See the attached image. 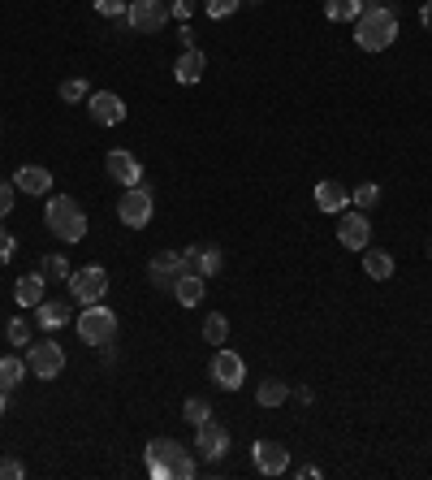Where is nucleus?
I'll list each match as a JSON object with an SVG mask.
<instances>
[{
  "mask_svg": "<svg viewBox=\"0 0 432 480\" xmlns=\"http://www.w3.org/2000/svg\"><path fill=\"white\" fill-rule=\"evenodd\" d=\"M143 463H147V476L156 480H191L195 476V459L191 450L174 438H152L147 450H143Z\"/></svg>",
  "mask_w": 432,
  "mask_h": 480,
  "instance_id": "nucleus-1",
  "label": "nucleus"
},
{
  "mask_svg": "<svg viewBox=\"0 0 432 480\" xmlns=\"http://www.w3.org/2000/svg\"><path fill=\"white\" fill-rule=\"evenodd\" d=\"M398 40V5H372L354 22V43L363 52H385Z\"/></svg>",
  "mask_w": 432,
  "mask_h": 480,
  "instance_id": "nucleus-2",
  "label": "nucleus"
},
{
  "mask_svg": "<svg viewBox=\"0 0 432 480\" xmlns=\"http://www.w3.org/2000/svg\"><path fill=\"white\" fill-rule=\"evenodd\" d=\"M43 225H48V234L61 242L87 239V212H82L79 200H70V195H52V200L43 203Z\"/></svg>",
  "mask_w": 432,
  "mask_h": 480,
  "instance_id": "nucleus-3",
  "label": "nucleus"
},
{
  "mask_svg": "<svg viewBox=\"0 0 432 480\" xmlns=\"http://www.w3.org/2000/svg\"><path fill=\"white\" fill-rule=\"evenodd\" d=\"M79 338L87 346H104V342L117 338V312L99 303H87V312H79Z\"/></svg>",
  "mask_w": 432,
  "mask_h": 480,
  "instance_id": "nucleus-4",
  "label": "nucleus"
},
{
  "mask_svg": "<svg viewBox=\"0 0 432 480\" xmlns=\"http://www.w3.org/2000/svg\"><path fill=\"white\" fill-rule=\"evenodd\" d=\"M169 18H174V14H169V0H130L126 26H130L135 35H156V31H164Z\"/></svg>",
  "mask_w": 432,
  "mask_h": 480,
  "instance_id": "nucleus-5",
  "label": "nucleus"
},
{
  "mask_svg": "<svg viewBox=\"0 0 432 480\" xmlns=\"http://www.w3.org/2000/svg\"><path fill=\"white\" fill-rule=\"evenodd\" d=\"M70 295L87 307V303H99L104 295H108V273L99 268V264H87V268H79V273H70Z\"/></svg>",
  "mask_w": 432,
  "mask_h": 480,
  "instance_id": "nucleus-6",
  "label": "nucleus"
},
{
  "mask_svg": "<svg viewBox=\"0 0 432 480\" xmlns=\"http://www.w3.org/2000/svg\"><path fill=\"white\" fill-rule=\"evenodd\" d=\"M208 377H212L225 394H234V390H242V381H247V363H242L238 351H216L212 363H208Z\"/></svg>",
  "mask_w": 432,
  "mask_h": 480,
  "instance_id": "nucleus-7",
  "label": "nucleus"
},
{
  "mask_svg": "<svg viewBox=\"0 0 432 480\" xmlns=\"http://www.w3.org/2000/svg\"><path fill=\"white\" fill-rule=\"evenodd\" d=\"M152 191L147 186H126V195H121V203H117V217H121V225H130V230H143L147 221H152Z\"/></svg>",
  "mask_w": 432,
  "mask_h": 480,
  "instance_id": "nucleus-8",
  "label": "nucleus"
},
{
  "mask_svg": "<svg viewBox=\"0 0 432 480\" xmlns=\"http://www.w3.org/2000/svg\"><path fill=\"white\" fill-rule=\"evenodd\" d=\"M26 368L40 381H52L65 372V351L57 342H40V346H26Z\"/></svg>",
  "mask_w": 432,
  "mask_h": 480,
  "instance_id": "nucleus-9",
  "label": "nucleus"
},
{
  "mask_svg": "<svg viewBox=\"0 0 432 480\" xmlns=\"http://www.w3.org/2000/svg\"><path fill=\"white\" fill-rule=\"evenodd\" d=\"M195 450L208 463H221L225 455H230V428H225V424H216V420H203L195 428Z\"/></svg>",
  "mask_w": 432,
  "mask_h": 480,
  "instance_id": "nucleus-10",
  "label": "nucleus"
},
{
  "mask_svg": "<svg viewBox=\"0 0 432 480\" xmlns=\"http://www.w3.org/2000/svg\"><path fill=\"white\" fill-rule=\"evenodd\" d=\"M337 242H342L346 251H368L372 221L363 217V212H342V221H337Z\"/></svg>",
  "mask_w": 432,
  "mask_h": 480,
  "instance_id": "nucleus-11",
  "label": "nucleus"
},
{
  "mask_svg": "<svg viewBox=\"0 0 432 480\" xmlns=\"http://www.w3.org/2000/svg\"><path fill=\"white\" fill-rule=\"evenodd\" d=\"M251 459H256V467H259V476H286L290 472V450L281 446V441H256L251 446Z\"/></svg>",
  "mask_w": 432,
  "mask_h": 480,
  "instance_id": "nucleus-12",
  "label": "nucleus"
},
{
  "mask_svg": "<svg viewBox=\"0 0 432 480\" xmlns=\"http://www.w3.org/2000/svg\"><path fill=\"white\" fill-rule=\"evenodd\" d=\"M87 113H91L96 126H121L126 121V100L117 91H91L87 96Z\"/></svg>",
  "mask_w": 432,
  "mask_h": 480,
  "instance_id": "nucleus-13",
  "label": "nucleus"
},
{
  "mask_svg": "<svg viewBox=\"0 0 432 480\" xmlns=\"http://www.w3.org/2000/svg\"><path fill=\"white\" fill-rule=\"evenodd\" d=\"M104 169H108V178L121 182V186H143V165H138V156L126 152V147H113V152L104 156Z\"/></svg>",
  "mask_w": 432,
  "mask_h": 480,
  "instance_id": "nucleus-14",
  "label": "nucleus"
},
{
  "mask_svg": "<svg viewBox=\"0 0 432 480\" xmlns=\"http://www.w3.org/2000/svg\"><path fill=\"white\" fill-rule=\"evenodd\" d=\"M186 273V264H182V251H156L152 260H147V278L156 290H174V281Z\"/></svg>",
  "mask_w": 432,
  "mask_h": 480,
  "instance_id": "nucleus-15",
  "label": "nucleus"
},
{
  "mask_svg": "<svg viewBox=\"0 0 432 480\" xmlns=\"http://www.w3.org/2000/svg\"><path fill=\"white\" fill-rule=\"evenodd\" d=\"M182 264H186L191 273H199V278H216L225 256H221L216 247H203V242H199V247H186V251H182Z\"/></svg>",
  "mask_w": 432,
  "mask_h": 480,
  "instance_id": "nucleus-16",
  "label": "nucleus"
},
{
  "mask_svg": "<svg viewBox=\"0 0 432 480\" xmlns=\"http://www.w3.org/2000/svg\"><path fill=\"white\" fill-rule=\"evenodd\" d=\"M169 295H174L182 307H199V303H203V295H208V278H199V273H191V268H186V273L174 281V290H169Z\"/></svg>",
  "mask_w": 432,
  "mask_h": 480,
  "instance_id": "nucleus-17",
  "label": "nucleus"
},
{
  "mask_svg": "<svg viewBox=\"0 0 432 480\" xmlns=\"http://www.w3.org/2000/svg\"><path fill=\"white\" fill-rule=\"evenodd\" d=\"M14 186H18L22 195H48L52 191V174L43 165H22L18 174H14Z\"/></svg>",
  "mask_w": 432,
  "mask_h": 480,
  "instance_id": "nucleus-18",
  "label": "nucleus"
},
{
  "mask_svg": "<svg viewBox=\"0 0 432 480\" xmlns=\"http://www.w3.org/2000/svg\"><path fill=\"white\" fill-rule=\"evenodd\" d=\"M203 70H208V57H203L199 48H182V57H177V65H174V79L182 82V87H195V82L203 79Z\"/></svg>",
  "mask_w": 432,
  "mask_h": 480,
  "instance_id": "nucleus-19",
  "label": "nucleus"
},
{
  "mask_svg": "<svg viewBox=\"0 0 432 480\" xmlns=\"http://www.w3.org/2000/svg\"><path fill=\"white\" fill-rule=\"evenodd\" d=\"M315 208H320V212H346V208H351V191L333 178L320 182V186H315Z\"/></svg>",
  "mask_w": 432,
  "mask_h": 480,
  "instance_id": "nucleus-20",
  "label": "nucleus"
},
{
  "mask_svg": "<svg viewBox=\"0 0 432 480\" xmlns=\"http://www.w3.org/2000/svg\"><path fill=\"white\" fill-rule=\"evenodd\" d=\"M43 286H48V278H43L40 268H35V273H26V278H18V286H14V303L35 312V307L43 303Z\"/></svg>",
  "mask_w": 432,
  "mask_h": 480,
  "instance_id": "nucleus-21",
  "label": "nucleus"
},
{
  "mask_svg": "<svg viewBox=\"0 0 432 480\" xmlns=\"http://www.w3.org/2000/svg\"><path fill=\"white\" fill-rule=\"evenodd\" d=\"M70 320H74V312H70V303L43 299L40 307H35V325H40V329H65Z\"/></svg>",
  "mask_w": 432,
  "mask_h": 480,
  "instance_id": "nucleus-22",
  "label": "nucleus"
},
{
  "mask_svg": "<svg viewBox=\"0 0 432 480\" xmlns=\"http://www.w3.org/2000/svg\"><path fill=\"white\" fill-rule=\"evenodd\" d=\"M368 9V0H324V18L329 22H359Z\"/></svg>",
  "mask_w": 432,
  "mask_h": 480,
  "instance_id": "nucleus-23",
  "label": "nucleus"
},
{
  "mask_svg": "<svg viewBox=\"0 0 432 480\" xmlns=\"http://www.w3.org/2000/svg\"><path fill=\"white\" fill-rule=\"evenodd\" d=\"M363 273H368L372 281H390L393 278V256L390 251H372V247H368V251H363Z\"/></svg>",
  "mask_w": 432,
  "mask_h": 480,
  "instance_id": "nucleus-24",
  "label": "nucleus"
},
{
  "mask_svg": "<svg viewBox=\"0 0 432 480\" xmlns=\"http://www.w3.org/2000/svg\"><path fill=\"white\" fill-rule=\"evenodd\" d=\"M286 399H290V385L286 381H259V390H256L259 407H281Z\"/></svg>",
  "mask_w": 432,
  "mask_h": 480,
  "instance_id": "nucleus-25",
  "label": "nucleus"
},
{
  "mask_svg": "<svg viewBox=\"0 0 432 480\" xmlns=\"http://www.w3.org/2000/svg\"><path fill=\"white\" fill-rule=\"evenodd\" d=\"M31 368H26V360H18V355H5L0 360V390H14V385H22V377H26Z\"/></svg>",
  "mask_w": 432,
  "mask_h": 480,
  "instance_id": "nucleus-26",
  "label": "nucleus"
},
{
  "mask_svg": "<svg viewBox=\"0 0 432 480\" xmlns=\"http://www.w3.org/2000/svg\"><path fill=\"white\" fill-rule=\"evenodd\" d=\"M225 338H230V320L221 316V312H208V320H203V342H208V346H225Z\"/></svg>",
  "mask_w": 432,
  "mask_h": 480,
  "instance_id": "nucleus-27",
  "label": "nucleus"
},
{
  "mask_svg": "<svg viewBox=\"0 0 432 480\" xmlns=\"http://www.w3.org/2000/svg\"><path fill=\"white\" fill-rule=\"evenodd\" d=\"M40 273L48 281H70V273H74V268H70V260H65L61 251H52V256H43V260H40Z\"/></svg>",
  "mask_w": 432,
  "mask_h": 480,
  "instance_id": "nucleus-28",
  "label": "nucleus"
},
{
  "mask_svg": "<svg viewBox=\"0 0 432 480\" xmlns=\"http://www.w3.org/2000/svg\"><path fill=\"white\" fill-rule=\"evenodd\" d=\"M182 420L191 424V428H199L203 420H212V407H208V399H186V402H182Z\"/></svg>",
  "mask_w": 432,
  "mask_h": 480,
  "instance_id": "nucleus-29",
  "label": "nucleus"
},
{
  "mask_svg": "<svg viewBox=\"0 0 432 480\" xmlns=\"http://www.w3.org/2000/svg\"><path fill=\"white\" fill-rule=\"evenodd\" d=\"M87 96H91L87 79H65V82H61V100H65V104H82Z\"/></svg>",
  "mask_w": 432,
  "mask_h": 480,
  "instance_id": "nucleus-30",
  "label": "nucleus"
},
{
  "mask_svg": "<svg viewBox=\"0 0 432 480\" xmlns=\"http://www.w3.org/2000/svg\"><path fill=\"white\" fill-rule=\"evenodd\" d=\"M96 14H99V18L121 22L126 14H130V0H96Z\"/></svg>",
  "mask_w": 432,
  "mask_h": 480,
  "instance_id": "nucleus-31",
  "label": "nucleus"
},
{
  "mask_svg": "<svg viewBox=\"0 0 432 480\" xmlns=\"http://www.w3.org/2000/svg\"><path fill=\"white\" fill-rule=\"evenodd\" d=\"M376 200H380V186H376V182H363V186H354V195H351L354 208H372Z\"/></svg>",
  "mask_w": 432,
  "mask_h": 480,
  "instance_id": "nucleus-32",
  "label": "nucleus"
},
{
  "mask_svg": "<svg viewBox=\"0 0 432 480\" xmlns=\"http://www.w3.org/2000/svg\"><path fill=\"white\" fill-rule=\"evenodd\" d=\"M5 334H9V342H14V346H31V320L14 316V320H9V329H5Z\"/></svg>",
  "mask_w": 432,
  "mask_h": 480,
  "instance_id": "nucleus-33",
  "label": "nucleus"
},
{
  "mask_svg": "<svg viewBox=\"0 0 432 480\" xmlns=\"http://www.w3.org/2000/svg\"><path fill=\"white\" fill-rule=\"evenodd\" d=\"M238 5H242V0H203V9H208V18H212V22L238 14Z\"/></svg>",
  "mask_w": 432,
  "mask_h": 480,
  "instance_id": "nucleus-34",
  "label": "nucleus"
},
{
  "mask_svg": "<svg viewBox=\"0 0 432 480\" xmlns=\"http://www.w3.org/2000/svg\"><path fill=\"white\" fill-rule=\"evenodd\" d=\"M14 251H18V239H14V234H9L5 225H0V264L14 260Z\"/></svg>",
  "mask_w": 432,
  "mask_h": 480,
  "instance_id": "nucleus-35",
  "label": "nucleus"
},
{
  "mask_svg": "<svg viewBox=\"0 0 432 480\" xmlns=\"http://www.w3.org/2000/svg\"><path fill=\"white\" fill-rule=\"evenodd\" d=\"M14 195H18V186H9V182H0V221L14 212Z\"/></svg>",
  "mask_w": 432,
  "mask_h": 480,
  "instance_id": "nucleus-36",
  "label": "nucleus"
},
{
  "mask_svg": "<svg viewBox=\"0 0 432 480\" xmlns=\"http://www.w3.org/2000/svg\"><path fill=\"white\" fill-rule=\"evenodd\" d=\"M26 476V467L18 459H0V480H22Z\"/></svg>",
  "mask_w": 432,
  "mask_h": 480,
  "instance_id": "nucleus-37",
  "label": "nucleus"
},
{
  "mask_svg": "<svg viewBox=\"0 0 432 480\" xmlns=\"http://www.w3.org/2000/svg\"><path fill=\"white\" fill-rule=\"evenodd\" d=\"M191 9H195V0H169V14H174L177 22L191 18Z\"/></svg>",
  "mask_w": 432,
  "mask_h": 480,
  "instance_id": "nucleus-38",
  "label": "nucleus"
},
{
  "mask_svg": "<svg viewBox=\"0 0 432 480\" xmlns=\"http://www.w3.org/2000/svg\"><path fill=\"white\" fill-rule=\"evenodd\" d=\"M419 22H424V31H432V0H424V9H419Z\"/></svg>",
  "mask_w": 432,
  "mask_h": 480,
  "instance_id": "nucleus-39",
  "label": "nucleus"
},
{
  "mask_svg": "<svg viewBox=\"0 0 432 480\" xmlns=\"http://www.w3.org/2000/svg\"><path fill=\"white\" fill-rule=\"evenodd\" d=\"M290 394H295L298 402H312V399H315V394H312V390H307V385H298V390H290Z\"/></svg>",
  "mask_w": 432,
  "mask_h": 480,
  "instance_id": "nucleus-40",
  "label": "nucleus"
},
{
  "mask_svg": "<svg viewBox=\"0 0 432 480\" xmlns=\"http://www.w3.org/2000/svg\"><path fill=\"white\" fill-rule=\"evenodd\" d=\"M5 394H9V390H0V416L9 411V399H5Z\"/></svg>",
  "mask_w": 432,
  "mask_h": 480,
  "instance_id": "nucleus-41",
  "label": "nucleus"
},
{
  "mask_svg": "<svg viewBox=\"0 0 432 480\" xmlns=\"http://www.w3.org/2000/svg\"><path fill=\"white\" fill-rule=\"evenodd\" d=\"M251 5H259V0H251Z\"/></svg>",
  "mask_w": 432,
  "mask_h": 480,
  "instance_id": "nucleus-42",
  "label": "nucleus"
}]
</instances>
